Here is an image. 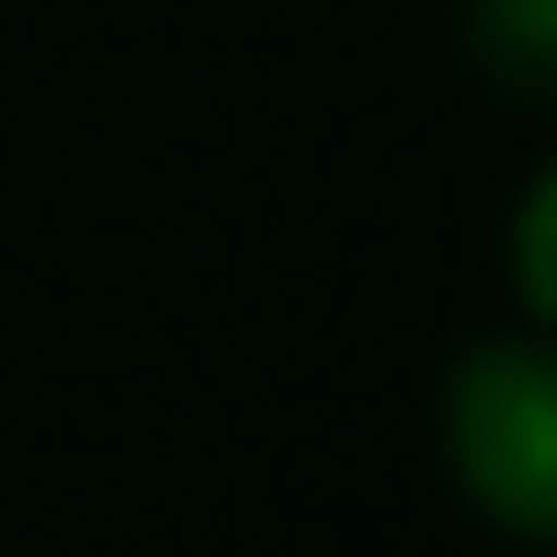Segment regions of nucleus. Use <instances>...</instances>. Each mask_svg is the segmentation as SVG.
Segmentation results:
<instances>
[{
  "mask_svg": "<svg viewBox=\"0 0 557 557\" xmlns=\"http://www.w3.org/2000/svg\"><path fill=\"white\" fill-rule=\"evenodd\" d=\"M444 465L517 547H557V341H475L444 372Z\"/></svg>",
  "mask_w": 557,
  "mask_h": 557,
  "instance_id": "1",
  "label": "nucleus"
},
{
  "mask_svg": "<svg viewBox=\"0 0 557 557\" xmlns=\"http://www.w3.org/2000/svg\"><path fill=\"white\" fill-rule=\"evenodd\" d=\"M465 52L496 94L557 103V0H465Z\"/></svg>",
  "mask_w": 557,
  "mask_h": 557,
  "instance_id": "2",
  "label": "nucleus"
},
{
  "mask_svg": "<svg viewBox=\"0 0 557 557\" xmlns=\"http://www.w3.org/2000/svg\"><path fill=\"white\" fill-rule=\"evenodd\" d=\"M506 269H517L527 320L557 341V156L527 176V197H517V227H506Z\"/></svg>",
  "mask_w": 557,
  "mask_h": 557,
  "instance_id": "3",
  "label": "nucleus"
}]
</instances>
